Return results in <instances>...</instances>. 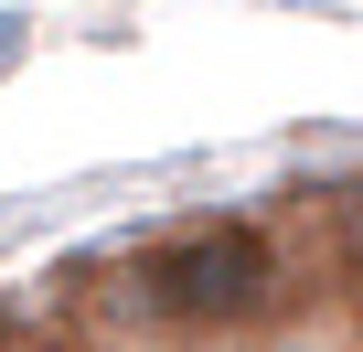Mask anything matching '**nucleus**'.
Listing matches in <instances>:
<instances>
[{
	"mask_svg": "<svg viewBox=\"0 0 363 352\" xmlns=\"http://www.w3.org/2000/svg\"><path fill=\"white\" fill-rule=\"evenodd\" d=\"M267 299H278L267 225H182L139 256V320H160V331H235Z\"/></svg>",
	"mask_w": 363,
	"mask_h": 352,
	"instance_id": "obj_1",
	"label": "nucleus"
},
{
	"mask_svg": "<svg viewBox=\"0 0 363 352\" xmlns=\"http://www.w3.org/2000/svg\"><path fill=\"white\" fill-rule=\"evenodd\" d=\"M320 246H331V267L363 288V182H342V193H320Z\"/></svg>",
	"mask_w": 363,
	"mask_h": 352,
	"instance_id": "obj_2",
	"label": "nucleus"
},
{
	"mask_svg": "<svg viewBox=\"0 0 363 352\" xmlns=\"http://www.w3.org/2000/svg\"><path fill=\"white\" fill-rule=\"evenodd\" d=\"M0 341H11V310H0Z\"/></svg>",
	"mask_w": 363,
	"mask_h": 352,
	"instance_id": "obj_3",
	"label": "nucleus"
}]
</instances>
